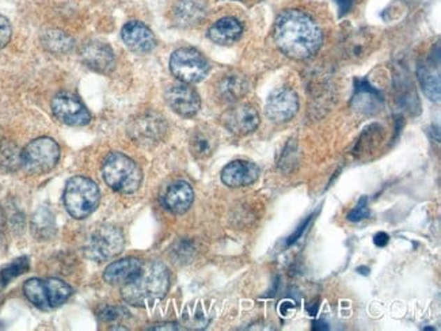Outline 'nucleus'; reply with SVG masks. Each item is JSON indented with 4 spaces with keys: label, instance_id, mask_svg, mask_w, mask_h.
<instances>
[{
    "label": "nucleus",
    "instance_id": "nucleus-1",
    "mask_svg": "<svg viewBox=\"0 0 441 331\" xmlns=\"http://www.w3.org/2000/svg\"><path fill=\"white\" fill-rule=\"evenodd\" d=\"M322 40L318 24L303 11L287 10L276 21L274 43L291 59H310L319 51Z\"/></svg>",
    "mask_w": 441,
    "mask_h": 331
},
{
    "label": "nucleus",
    "instance_id": "nucleus-2",
    "mask_svg": "<svg viewBox=\"0 0 441 331\" xmlns=\"http://www.w3.org/2000/svg\"><path fill=\"white\" fill-rule=\"evenodd\" d=\"M170 288V273L160 262H149L143 266L136 280L124 285L123 299L130 306H154L160 302Z\"/></svg>",
    "mask_w": 441,
    "mask_h": 331
},
{
    "label": "nucleus",
    "instance_id": "nucleus-3",
    "mask_svg": "<svg viewBox=\"0 0 441 331\" xmlns=\"http://www.w3.org/2000/svg\"><path fill=\"white\" fill-rule=\"evenodd\" d=\"M102 176L109 187L123 194L135 193L143 179L140 167L121 153H110L105 157Z\"/></svg>",
    "mask_w": 441,
    "mask_h": 331
},
{
    "label": "nucleus",
    "instance_id": "nucleus-4",
    "mask_svg": "<svg viewBox=\"0 0 441 331\" xmlns=\"http://www.w3.org/2000/svg\"><path fill=\"white\" fill-rule=\"evenodd\" d=\"M98 204V185L94 180L86 177H74L67 182L64 205L74 219H86L97 209Z\"/></svg>",
    "mask_w": 441,
    "mask_h": 331
},
{
    "label": "nucleus",
    "instance_id": "nucleus-5",
    "mask_svg": "<svg viewBox=\"0 0 441 331\" xmlns=\"http://www.w3.org/2000/svg\"><path fill=\"white\" fill-rule=\"evenodd\" d=\"M24 292L29 302L41 309L57 308L73 295L71 286L57 279H30L24 285Z\"/></svg>",
    "mask_w": 441,
    "mask_h": 331
},
{
    "label": "nucleus",
    "instance_id": "nucleus-6",
    "mask_svg": "<svg viewBox=\"0 0 441 331\" xmlns=\"http://www.w3.org/2000/svg\"><path fill=\"white\" fill-rule=\"evenodd\" d=\"M60 159V147L50 137H40L29 143L21 153L22 166L31 174L50 171Z\"/></svg>",
    "mask_w": 441,
    "mask_h": 331
},
{
    "label": "nucleus",
    "instance_id": "nucleus-7",
    "mask_svg": "<svg viewBox=\"0 0 441 331\" xmlns=\"http://www.w3.org/2000/svg\"><path fill=\"white\" fill-rule=\"evenodd\" d=\"M170 71L182 83L193 84L208 75L209 63L196 49L181 48L174 52L170 57Z\"/></svg>",
    "mask_w": 441,
    "mask_h": 331
},
{
    "label": "nucleus",
    "instance_id": "nucleus-8",
    "mask_svg": "<svg viewBox=\"0 0 441 331\" xmlns=\"http://www.w3.org/2000/svg\"><path fill=\"white\" fill-rule=\"evenodd\" d=\"M123 232L113 226L94 229L84 243V253L97 262L107 261L120 254L124 249Z\"/></svg>",
    "mask_w": 441,
    "mask_h": 331
},
{
    "label": "nucleus",
    "instance_id": "nucleus-9",
    "mask_svg": "<svg viewBox=\"0 0 441 331\" xmlns=\"http://www.w3.org/2000/svg\"><path fill=\"white\" fill-rule=\"evenodd\" d=\"M128 133L130 139L140 146H154L162 141L166 136L167 124L158 113H144L130 121Z\"/></svg>",
    "mask_w": 441,
    "mask_h": 331
},
{
    "label": "nucleus",
    "instance_id": "nucleus-10",
    "mask_svg": "<svg viewBox=\"0 0 441 331\" xmlns=\"http://www.w3.org/2000/svg\"><path fill=\"white\" fill-rule=\"evenodd\" d=\"M52 111L59 121L71 127H83L91 121L86 106L70 93H61L53 98Z\"/></svg>",
    "mask_w": 441,
    "mask_h": 331
},
{
    "label": "nucleus",
    "instance_id": "nucleus-11",
    "mask_svg": "<svg viewBox=\"0 0 441 331\" xmlns=\"http://www.w3.org/2000/svg\"><path fill=\"white\" fill-rule=\"evenodd\" d=\"M299 110L297 94L291 88H278L270 94L265 113L270 121L283 124L292 120Z\"/></svg>",
    "mask_w": 441,
    "mask_h": 331
},
{
    "label": "nucleus",
    "instance_id": "nucleus-12",
    "mask_svg": "<svg viewBox=\"0 0 441 331\" xmlns=\"http://www.w3.org/2000/svg\"><path fill=\"white\" fill-rule=\"evenodd\" d=\"M165 98L172 110L182 117L196 116L201 107L200 95L186 83H177L167 87Z\"/></svg>",
    "mask_w": 441,
    "mask_h": 331
},
{
    "label": "nucleus",
    "instance_id": "nucleus-13",
    "mask_svg": "<svg viewBox=\"0 0 441 331\" xmlns=\"http://www.w3.org/2000/svg\"><path fill=\"white\" fill-rule=\"evenodd\" d=\"M223 124L234 134L245 136L260 125V116L253 106L241 103L232 106L223 114Z\"/></svg>",
    "mask_w": 441,
    "mask_h": 331
},
{
    "label": "nucleus",
    "instance_id": "nucleus-14",
    "mask_svg": "<svg viewBox=\"0 0 441 331\" xmlns=\"http://www.w3.org/2000/svg\"><path fill=\"white\" fill-rule=\"evenodd\" d=\"M260 177V169L253 162L234 160L221 171V180L228 187H244L254 183Z\"/></svg>",
    "mask_w": 441,
    "mask_h": 331
},
{
    "label": "nucleus",
    "instance_id": "nucleus-15",
    "mask_svg": "<svg viewBox=\"0 0 441 331\" xmlns=\"http://www.w3.org/2000/svg\"><path fill=\"white\" fill-rule=\"evenodd\" d=\"M144 263L137 258H124L120 261H116L110 263L105 273L103 280L110 285H126L133 280H136L142 270Z\"/></svg>",
    "mask_w": 441,
    "mask_h": 331
},
{
    "label": "nucleus",
    "instance_id": "nucleus-16",
    "mask_svg": "<svg viewBox=\"0 0 441 331\" xmlns=\"http://www.w3.org/2000/svg\"><path fill=\"white\" fill-rule=\"evenodd\" d=\"M121 36L125 45L136 53H148L156 45V40L151 29L137 21L128 22L124 26Z\"/></svg>",
    "mask_w": 441,
    "mask_h": 331
},
{
    "label": "nucleus",
    "instance_id": "nucleus-17",
    "mask_svg": "<svg viewBox=\"0 0 441 331\" xmlns=\"http://www.w3.org/2000/svg\"><path fill=\"white\" fill-rule=\"evenodd\" d=\"M82 59L87 67L102 74L110 72L116 64L113 51L100 43L87 44L82 52Z\"/></svg>",
    "mask_w": 441,
    "mask_h": 331
},
{
    "label": "nucleus",
    "instance_id": "nucleus-18",
    "mask_svg": "<svg viewBox=\"0 0 441 331\" xmlns=\"http://www.w3.org/2000/svg\"><path fill=\"white\" fill-rule=\"evenodd\" d=\"M195 200V192L192 186L185 180H177L169 186L165 193L163 203L172 213H184L186 212Z\"/></svg>",
    "mask_w": 441,
    "mask_h": 331
},
{
    "label": "nucleus",
    "instance_id": "nucleus-19",
    "mask_svg": "<svg viewBox=\"0 0 441 331\" xmlns=\"http://www.w3.org/2000/svg\"><path fill=\"white\" fill-rule=\"evenodd\" d=\"M172 15L178 26H196L205 18L207 6L202 0H179L174 7Z\"/></svg>",
    "mask_w": 441,
    "mask_h": 331
},
{
    "label": "nucleus",
    "instance_id": "nucleus-20",
    "mask_svg": "<svg viewBox=\"0 0 441 331\" xmlns=\"http://www.w3.org/2000/svg\"><path fill=\"white\" fill-rule=\"evenodd\" d=\"M242 33L244 27L238 20L225 17L211 26L208 36L218 45H231L241 38Z\"/></svg>",
    "mask_w": 441,
    "mask_h": 331
},
{
    "label": "nucleus",
    "instance_id": "nucleus-21",
    "mask_svg": "<svg viewBox=\"0 0 441 331\" xmlns=\"http://www.w3.org/2000/svg\"><path fill=\"white\" fill-rule=\"evenodd\" d=\"M248 90V84L244 77L230 75L225 77L218 86V93L223 101L225 102H237Z\"/></svg>",
    "mask_w": 441,
    "mask_h": 331
},
{
    "label": "nucleus",
    "instance_id": "nucleus-22",
    "mask_svg": "<svg viewBox=\"0 0 441 331\" xmlns=\"http://www.w3.org/2000/svg\"><path fill=\"white\" fill-rule=\"evenodd\" d=\"M417 77H418L424 94L429 100L439 102L440 101V74L435 72L432 68L426 66H419L417 71Z\"/></svg>",
    "mask_w": 441,
    "mask_h": 331
},
{
    "label": "nucleus",
    "instance_id": "nucleus-23",
    "mask_svg": "<svg viewBox=\"0 0 441 331\" xmlns=\"http://www.w3.org/2000/svg\"><path fill=\"white\" fill-rule=\"evenodd\" d=\"M216 148V139L214 133L208 130H196L190 139V151L197 159H205L211 156Z\"/></svg>",
    "mask_w": 441,
    "mask_h": 331
},
{
    "label": "nucleus",
    "instance_id": "nucleus-24",
    "mask_svg": "<svg viewBox=\"0 0 441 331\" xmlns=\"http://www.w3.org/2000/svg\"><path fill=\"white\" fill-rule=\"evenodd\" d=\"M43 43L48 51L57 53V54L67 53V52L71 51V48L74 47L73 38L68 37L67 34H64L63 31H59V30H52V31L45 33Z\"/></svg>",
    "mask_w": 441,
    "mask_h": 331
},
{
    "label": "nucleus",
    "instance_id": "nucleus-25",
    "mask_svg": "<svg viewBox=\"0 0 441 331\" xmlns=\"http://www.w3.org/2000/svg\"><path fill=\"white\" fill-rule=\"evenodd\" d=\"M29 259L27 258H20L15 259L13 263H10L8 266H6L1 272H0V284L1 285H7L10 281L21 275H24L26 270H29Z\"/></svg>",
    "mask_w": 441,
    "mask_h": 331
},
{
    "label": "nucleus",
    "instance_id": "nucleus-26",
    "mask_svg": "<svg viewBox=\"0 0 441 331\" xmlns=\"http://www.w3.org/2000/svg\"><path fill=\"white\" fill-rule=\"evenodd\" d=\"M21 153L14 146L4 144L0 147V166L4 169H15L17 166L22 164Z\"/></svg>",
    "mask_w": 441,
    "mask_h": 331
},
{
    "label": "nucleus",
    "instance_id": "nucleus-27",
    "mask_svg": "<svg viewBox=\"0 0 441 331\" xmlns=\"http://www.w3.org/2000/svg\"><path fill=\"white\" fill-rule=\"evenodd\" d=\"M371 212L368 209V199L367 197H363L359 204L356 205L349 213H347V220L350 222H360L363 219H367L369 217Z\"/></svg>",
    "mask_w": 441,
    "mask_h": 331
},
{
    "label": "nucleus",
    "instance_id": "nucleus-28",
    "mask_svg": "<svg viewBox=\"0 0 441 331\" xmlns=\"http://www.w3.org/2000/svg\"><path fill=\"white\" fill-rule=\"evenodd\" d=\"M125 316V311L120 307H106L99 312V318L103 322H114Z\"/></svg>",
    "mask_w": 441,
    "mask_h": 331
},
{
    "label": "nucleus",
    "instance_id": "nucleus-29",
    "mask_svg": "<svg viewBox=\"0 0 441 331\" xmlns=\"http://www.w3.org/2000/svg\"><path fill=\"white\" fill-rule=\"evenodd\" d=\"M11 38V26L8 21L0 15V49L4 48Z\"/></svg>",
    "mask_w": 441,
    "mask_h": 331
},
{
    "label": "nucleus",
    "instance_id": "nucleus-30",
    "mask_svg": "<svg viewBox=\"0 0 441 331\" xmlns=\"http://www.w3.org/2000/svg\"><path fill=\"white\" fill-rule=\"evenodd\" d=\"M280 314L283 316H291V314L294 311V305L290 300H284L280 303Z\"/></svg>",
    "mask_w": 441,
    "mask_h": 331
},
{
    "label": "nucleus",
    "instance_id": "nucleus-31",
    "mask_svg": "<svg viewBox=\"0 0 441 331\" xmlns=\"http://www.w3.org/2000/svg\"><path fill=\"white\" fill-rule=\"evenodd\" d=\"M389 240H390V236H389L386 232H379V233H376L375 238H373V242H375V245H376L378 247H384V246H387Z\"/></svg>",
    "mask_w": 441,
    "mask_h": 331
},
{
    "label": "nucleus",
    "instance_id": "nucleus-32",
    "mask_svg": "<svg viewBox=\"0 0 441 331\" xmlns=\"http://www.w3.org/2000/svg\"><path fill=\"white\" fill-rule=\"evenodd\" d=\"M310 220H311V216H310V217L306 220V223H303V224L299 227V229L294 232V235L288 239V245H292V243H294V242H296V240L301 236L303 231H306V227H307V224H308V222H310Z\"/></svg>",
    "mask_w": 441,
    "mask_h": 331
},
{
    "label": "nucleus",
    "instance_id": "nucleus-33",
    "mask_svg": "<svg viewBox=\"0 0 441 331\" xmlns=\"http://www.w3.org/2000/svg\"><path fill=\"white\" fill-rule=\"evenodd\" d=\"M338 4H340V8L343 13H346L349 8H350V4H352V0H337Z\"/></svg>",
    "mask_w": 441,
    "mask_h": 331
},
{
    "label": "nucleus",
    "instance_id": "nucleus-34",
    "mask_svg": "<svg viewBox=\"0 0 441 331\" xmlns=\"http://www.w3.org/2000/svg\"><path fill=\"white\" fill-rule=\"evenodd\" d=\"M327 323H324L323 321H318L314 323V330H327Z\"/></svg>",
    "mask_w": 441,
    "mask_h": 331
},
{
    "label": "nucleus",
    "instance_id": "nucleus-35",
    "mask_svg": "<svg viewBox=\"0 0 441 331\" xmlns=\"http://www.w3.org/2000/svg\"><path fill=\"white\" fill-rule=\"evenodd\" d=\"M154 330H175L177 328L174 325H158L156 328H152Z\"/></svg>",
    "mask_w": 441,
    "mask_h": 331
},
{
    "label": "nucleus",
    "instance_id": "nucleus-36",
    "mask_svg": "<svg viewBox=\"0 0 441 331\" xmlns=\"http://www.w3.org/2000/svg\"><path fill=\"white\" fill-rule=\"evenodd\" d=\"M3 227H4V216H3V212L0 209V232L3 231Z\"/></svg>",
    "mask_w": 441,
    "mask_h": 331
}]
</instances>
